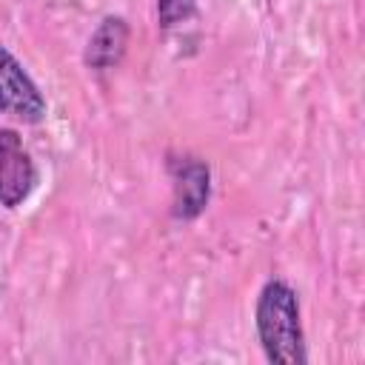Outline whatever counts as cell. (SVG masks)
I'll use <instances>...</instances> for the list:
<instances>
[{"mask_svg":"<svg viewBox=\"0 0 365 365\" xmlns=\"http://www.w3.org/2000/svg\"><path fill=\"white\" fill-rule=\"evenodd\" d=\"M194 9V0H160V17L163 26H174L177 20L188 17Z\"/></svg>","mask_w":365,"mask_h":365,"instance_id":"obj_4","label":"cell"},{"mask_svg":"<svg viewBox=\"0 0 365 365\" xmlns=\"http://www.w3.org/2000/svg\"><path fill=\"white\" fill-rule=\"evenodd\" d=\"M34 182H37V171L17 131L0 128V202L6 208L20 205L31 194Z\"/></svg>","mask_w":365,"mask_h":365,"instance_id":"obj_3","label":"cell"},{"mask_svg":"<svg viewBox=\"0 0 365 365\" xmlns=\"http://www.w3.org/2000/svg\"><path fill=\"white\" fill-rule=\"evenodd\" d=\"M0 111L23 123H40L46 114L43 94L23 71V66L14 60V54L6 51L3 46H0Z\"/></svg>","mask_w":365,"mask_h":365,"instance_id":"obj_2","label":"cell"},{"mask_svg":"<svg viewBox=\"0 0 365 365\" xmlns=\"http://www.w3.org/2000/svg\"><path fill=\"white\" fill-rule=\"evenodd\" d=\"M257 331L271 362H282V365L305 362L297 294L285 282L274 279L262 288L257 302Z\"/></svg>","mask_w":365,"mask_h":365,"instance_id":"obj_1","label":"cell"}]
</instances>
